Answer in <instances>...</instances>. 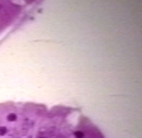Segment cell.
I'll use <instances>...</instances> for the list:
<instances>
[{
  "mask_svg": "<svg viewBox=\"0 0 142 138\" xmlns=\"http://www.w3.org/2000/svg\"></svg>",
  "mask_w": 142,
  "mask_h": 138,
  "instance_id": "obj_6",
  "label": "cell"
},
{
  "mask_svg": "<svg viewBox=\"0 0 142 138\" xmlns=\"http://www.w3.org/2000/svg\"><path fill=\"white\" fill-rule=\"evenodd\" d=\"M76 138H82L83 137V134L80 131H77L74 133Z\"/></svg>",
  "mask_w": 142,
  "mask_h": 138,
  "instance_id": "obj_3",
  "label": "cell"
},
{
  "mask_svg": "<svg viewBox=\"0 0 142 138\" xmlns=\"http://www.w3.org/2000/svg\"><path fill=\"white\" fill-rule=\"evenodd\" d=\"M7 132V129L5 126L0 127V135H5Z\"/></svg>",
  "mask_w": 142,
  "mask_h": 138,
  "instance_id": "obj_2",
  "label": "cell"
},
{
  "mask_svg": "<svg viewBox=\"0 0 142 138\" xmlns=\"http://www.w3.org/2000/svg\"><path fill=\"white\" fill-rule=\"evenodd\" d=\"M56 138H65V137L64 136H59V137H57Z\"/></svg>",
  "mask_w": 142,
  "mask_h": 138,
  "instance_id": "obj_4",
  "label": "cell"
},
{
  "mask_svg": "<svg viewBox=\"0 0 142 138\" xmlns=\"http://www.w3.org/2000/svg\"><path fill=\"white\" fill-rule=\"evenodd\" d=\"M16 119H17V116L15 113H10L7 117V120L8 121H10V122L15 121Z\"/></svg>",
  "mask_w": 142,
  "mask_h": 138,
  "instance_id": "obj_1",
  "label": "cell"
},
{
  "mask_svg": "<svg viewBox=\"0 0 142 138\" xmlns=\"http://www.w3.org/2000/svg\"><path fill=\"white\" fill-rule=\"evenodd\" d=\"M28 138H32V137L31 136H30V137H29Z\"/></svg>",
  "mask_w": 142,
  "mask_h": 138,
  "instance_id": "obj_5",
  "label": "cell"
}]
</instances>
